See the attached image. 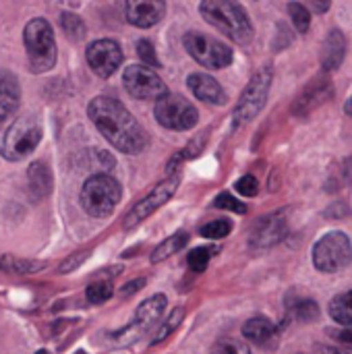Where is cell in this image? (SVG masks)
Masks as SVG:
<instances>
[{
    "label": "cell",
    "instance_id": "cell-10",
    "mask_svg": "<svg viewBox=\"0 0 352 354\" xmlns=\"http://www.w3.org/2000/svg\"><path fill=\"white\" fill-rule=\"evenodd\" d=\"M122 83H124V89L137 100H156L158 102L162 95L168 93L164 81L149 66H143V64L127 66L122 73Z\"/></svg>",
    "mask_w": 352,
    "mask_h": 354
},
{
    "label": "cell",
    "instance_id": "cell-33",
    "mask_svg": "<svg viewBox=\"0 0 352 354\" xmlns=\"http://www.w3.org/2000/svg\"><path fill=\"white\" fill-rule=\"evenodd\" d=\"M210 354H251V348L239 340H220Z\"/></svg>",
    "mask_w": 352,
    "mask_h": 354
},
{
    "label": "cell",
    "instance_id": "cell-35",
    "mask_svg": "<svg viewBox=\"0 0 352 354\" xmlns=\"http://www.w3.org/2000/svg\"><path fill=\"white\" fill-rule=\"evenodd\" d=\"M234 187H237V191H239L243 197H255L257 191H259V183H257V178L251 176V174L239 178V183H237Z\"/></svg>",
    "mask_w": 352,
    "mask_h": 354
},
{
    "label": "cell",
    "instance_id": "cell-9",
    "mask_svg": "<svg viewBox=\"0 0 352 354\" xmlns=\"http://www.w3.org/2000/svg\"><path fill=\"white\" fill-rule=\"evenodd\" d=\"M183 41H185L187 52L205 68H224L234 58L232 50L226 44L210 35H203L199 31H189Z\"/></svg>",
    "mask_w": 352,
    "mask_h": 354
},
{
    "label": "cell",
    "instance_id": "cell-30",
    "mask_svg": "<svg viewBox=\"0 0 352 354\" xmlns=\"http://www.w3.org/2000/svg\"><path fill=\"white\" fill-rule=\"evenodd\" d=\"M232 232V222L230 220H214L205 226H201L199 234L205 236V239H212V241H218V239H224Z\"/></svg>",
    "mask_w": 352,
    "mask_h": 354
},
{
    "label": "cell",
    "instance_id": "cell-37",
    "mask_svg": "<svg viewBox=\"0 0 352 354\" xmlns=\"http://www.w3.org/2000/svg\"><path fill=\"white\" fill-rule=\"evenodd\" d=\"M328 336L338 342L340 346L352 351V328H340V330H328Z\"/></svg>",
    "mask_w": 352,
    "mask_h": 354
},
{
    "label": "cell",
    "instance_id": "cell-38",
    "mask_svg": "<svg viewBox=\"0 0 352 354\" xmlns=\"http://www.w3.org/2000/svg\"><path fill=\"white\" fill-rule=\"evenodd\" d=\"M145 286V280L143 278H139V280H133V282H129L127 286H122V290H120V295H133V292H139L141 288Z\"/></svg>",
    "mask_w": 352,
    "mask_h": 354
},
{
    "label": "cell",
    "instance_id": "cell-18",
    "mask_svg": "<svg viewBox=\"0 0 352 354\" xmlns=\"http://www.w3.org/2000/svg\"><path fill=\"white\" fill-rule=\"evenodd\" d=\"M346 54V37L342 31L334 29L328 33V37L324 39V48H322V66L326 71H334L342 64Z\"/></svg>",
    "mask_w": 352,
    "mask_h": 354
},
{
    "label": "cell",
    "instance_id": "cell-40",
    "mask_svg": "<svg viewBox=\"0 0 352 354\" xmlns=\"http://www.w3.org/2000/svg\"><path fill=\"white\" fill-rule=\"evenodd\" d=\"M311 8H315L317 12H326L328 8H330V4L326 2V4H319V2H311Z\"/></svg>",
    "mask_w": 352,
    "mask_h": 354
},
{
    "label": "cell",
    "instance_id": "cell-15",
    "mask_svg": "<svg viewBox=\"0 0 352 354\" xmlns=\"http://www.w3.org/2000/svg\"><path fill=\"white\" fill-rule=\"evenodd\" d=\"M187 85L193 91V95L197 100H201V102H207V104H214V106L226 104V91L222 89V85L214 77H210L205 73H193V75H189Z\"/></svg>",
    "mask_w": 352,
    "mask_h": 354
},
{
    "label": "cell",
    "instance_id": "cell-24",
    "mask_svg": "<svg viewBox=\"0 0 352 354\" xmlns=\"http://www.w3.org/2000/svg\"><path fill=\"white\" fill-rule=\"evenodd\" d=\"M319 315V307L311 299H301L288 305V317L295 322H315Z\"/></svg>",
    "mask_w": 352,
    "mask_h": 354
},
{
    "label": "cell",
    "instance_id": "cell-2",
    "mask_svg": "<svg viewBox=\"0 0 352 354\" xmlns=\"http://www.w3.org/2000/svg\"><path fill=\"white\" fill-rule=\"evenodd\" d=\"M199 12L212 27L237 44H249L253 39V25L241 4L228 0H203Z\"/></svg>",
    "mask_w": 352,
    "mask_h": 354
},
{
    "label": "cell",
    "instance_id": "cell-17",
    "mask_svg": "<svg viewBox=\"0 0 352 354\" xmlns=\"http://www.w3.org/2000/svg\"><path fill=\"white\" fill-rule=\"evenodd\" d=\"M19 97H21V89L15 75L8 71H0V127L17 110Z\"/></svg>",
    "mask_w": 352,
    "mask_h": 354
},
{
    "label": "cell",
    "instance_id": "cell-1",
    "mask_svg": "<svg viewBox=\"0 0 352 354\" xmlns=\"http://www.w3.org/2000/svg\"><path fill=\"white\" fill-rule=\"evenodd\" d=\"M87 116L112 147L122 153H141L147 147V133L135 116L110 95H100L87 106Z\"/></svg>",
    "mask_w": 352,
    "mask_h": 354
},
{
    "label": "cell",
    "instance_id": "cell-27",
    "mask_svg": "<svg viewBox=\"0 0 352 354\" xmlns=\"http://www.w3.org/2000/svg\"><path fill=\"white\" fill-rule=\"evenodd\" d=\"M183 317H185V309L183 307H176L170 315H168V319L158 328V332H156V336L151 338V344H160L162 340H166L178 326H180V322H183Z\"/></svg>",
    "mask_w": 352,
    "mask_h": 354
},
{
    "label": "cell",
    "instance_id": "cell-8",
    "mask_svg": "<svg viewBox=\"0 0 352 354\" xmlns=\"http://www.w3.org/2000/svg\"><path fill=\"white\" fill-rule=\"evenodd\" d=\"M154 114H156V120L164 129H172V131H189L199 120L197 108L189 100L174 95V93L162 95L156 102Z\"/></svg>",
    "mask_w": 352,
    "mask_h": 354
},
{
    "label": "cell",
    "instance_id": "cell-13",
    "mask_svg": "<svg viewBox=\"0 0 352 354\" xmlns=\"http://www.w3.org/2000/svg\"><path fill=\"white\" fill-rule=\"evenodd\" d=\"M166 15V2L162 0H131L124 4V17L131 25L147 29L160 23Z\"/></svg>",
    "mask_w": 352,
    "mask_h": 354
},
{
    "label": "cell",
    "instance_id": "cell-4",
    "mask_svg": "<svg viewBox=\"0 0 352 354\" xmlns=\"http://www.w3.org/2000/svg\"><path fill=\"white\" fill-rule=\"evenodd\" d=\"M122 195L120 183L110 174H93L81 189V205L91 218H106L114 212Z\"/></svg>",
    "mask_w": 352,
    "mask_h": 354
},
{
    "label": "cell",
    "instance_id": "cell-36",
    "mask_svg": "<svg viewBox=\"0 0 352 354\" xmlns=\"http://www.w3.org/2000/svg\"><path fill=\"white\" fill-rule=\"evenodd\" d=\"M89 257V251H79V253H73L68 259H64L60 266H58V272L60 274H68V272H75L85 259Z\"/></svg>",
    "mask_w": 352,
    "mask_h": 354
},
{
    "label": "cell",
    "instance_id": "cell-7",
    "mask_svg": "<svg viewBox=\"0 0 352 354\" xmlns=\"http://www.w3.org/2000/svg\"><path fill=\"white\" fill-rule=\"evenodd\" d=\"M352 259V247L344 232H328L313 247V266L324 274H336L344 270Z\"/></svg>",
    "mask_w": 352,
    "mask_h": 354
},
{
    "label": "cell",
    "instance_id": "cell-6",
    "mask_svg": "<svg viewBox=\"0 0 352 354\" xmlns=\"http://www.w3.org/2000/svg\"><path fill=\"white\" fill-rule=\"evenodd\" d=\"M270 87H272V68L266 66V68H261V71H257L253 75V79L249 81V85L241 93V100L237 102L234 112H232L234 129L247 124L249 120H253L261 112V108L266 106Z\"/></svg>",
    "mask_w": 352,
    "mask_h": 354
},
{
    "label": "cell",
    "instance_id": "cell-39",
    "mask_svg": "<svg viewBox=\"0 0 352 354\" xmlns=\"http://www.w3.org/2000/svg\"><path fill=\"white\" fill-rule=\"evenodd\" d=\"M315 354H351V353H346L344 348H334V346H322V344H317Z\"/></svg>",
    "mask_w": 352,
    "mask_h": 354
},
{
    "label": "cell",
    "instance_id": "cell-34",
    "mask_svg": "<svg viewBox=\"0 0 352 354\" xmlns=\"http://www.w3.org/2000/svg\"><path fill=\"white\" fill-rule=\"evenodd\" d=\"M137 54H139V58H141L145 64H149V66H160V60H158V54H156V48H154L151 41L139 39V41H137Z\"/></svg>",
    "mask_w": 352,
    "mask_h": 354
},
{
    "label": "cell",
    "instance_id": "cell-28",
    "mask_svg": "<svg viewBox=\"0 0 352 354\" xmlns=\"http://www.w3.org/2000/svg\"><path fill=\"white\" fill-rule=\"evenodd\" d=\"M288 12H290V19L297 27L299 33H307L309 31V25H311V12L305 4L301 2H290L288 4Z\"/></svg>",
    "mask_w": 352,
    "mask_h": 354
},
{
    "label": "cell",
    "instance_id": "cell-26",
    "mask_svg": "<svg viewBox=\"0 0 352 354\" xmlns=\"http://www.w3.org/2000/svg\"><path fill=\"white\" fill-rule=\"evenodd\" d=\"M60 25L66 33V37H71L73 41H79L85 37V23L79 15L75 12H62L60 15Z\"/></svg>",
    "mask_w": 352,
    "mask_h": 354
},
{
    "label": "cell",
    "instance_id": "cell-23",
    "mask_svg": "<svg viewBox=\"0 0 352 354\" xmlns=\"http://www.w3.org/2000/svg\"><path fill=\"white\" fill-rule=\"evenodd\" d=\"M330 315L342 328H352V290L338 295L330 303Z\"/></svg>",
    "mask_w": 352,
    "mask_h": 354
},
{
    "label": "cell",
    "instance_id": "cell-5",
    "mask_svg": "<svg viewBox=\"0 0 352 354\" xmlns=\"http://www.w3.org/2000/svg\"><path fill=\"white\" fill-rule=\"evenodd\" d=\"M41 124L31 116H19L4 133L2 141H0V153L2 158H6L8 162H19L23 158H27L41 141Z\"/></svg>",
    "mask_w": 352,
    "mask_h": 354
},
{
    "label": "cell",
    "instance_id": "cell-12",
    "mask_svg": "<svg viewBox=\"0 0 352 354\" xmlns=\"http://www.w3.org/2000/svg\"><path fill=\"white\" fill-rule=\"evenodd\" d=\"M87 64L98 77L108 79L122 64V50L114 39H98L87 48Z\"/></svg>",
    "mask_w": 352,
    "mask_h": 354
},
{
    "label": "cell",
    "instance_id": "cell-20",
    "mask_svg": "<svg viewBox=\"0 0 352 354\" xmlns=\"http://www.w3.org/2000/svg\"><path fill=\"white\" fill-rule=\"evenodd\" d=\"M27 180H29V191L33 197L44 199L52 193V172L44 162H33L27 168Z\"/></svg>",
    "mask_w": 352,
    "mask_h": 354
},
{
    "label": "cell",
    "instance_id": "cell-14",
    "mask_svg": "<svg viewBox=\"0 0 352 354\" xmlns=\"http://www.w3.org/2000/svg\"><path fill=\"white\" fill-rule=\"evenodd\" d=\"M286 236V222L282 214H270L263 220H259L251 232V247L255 249H268L280 243Z\"/></svg>",
    "mask_w": 352,
    "mask_h": 354
},
{
    "label": "cell",
    "instance_id": "cell-19",
    "mask_svg": "<svg viewBox=\"0 0 352 354\" xmlns=\"http://www.w3.org/2000/svg\"><path fill=\"white\" fill-rule=\"evenodd\" d=\"M166 305H168V301H166L164 295H156V297L143 301L139 305V309L135 311V319H133V326L131 328H135V330H147L154 322L160 319V315L164 313Z\"/></svg>",
    "mask_w": 352,
    "mask_h": 354
},
{
    "label": "cell",
    "instance_id": "cell-21",
    "mask_svg": "<svg viewBox=\"0 0 352 354\" xmlns=\"http://www.w3.org/2000/svg\"><path fill=\"white\" fill-rule=\"evenodd\" d=\"M328 95H330V85H328V83L324 85V81H315V83H313L311 87H307L305 93L297 100L295 112L305 114V112L313 110V106L322 104Z\"/></svg>",
    "mask_w": 352,
    "mask_h": 354
},
{
    "label": "cell",
    "instance_id": "cell-42",
    "mask_svg": "<svg viewBox=\"0 0 352 354\" xmlns=\"http://www.w3.org/2000/svg\"><path fill=\"white\" fill-rule=\"evenodd\" d=\"M35 354H50V353H48V351H37Z\"/></svg>",
    "mask_w": 352,
    "mask_h": 354
},
{
    "label": "cell",
    "instance_id": "cell-16",
    "mask_svg": "<svg viewBox=\"0 0 352 354\" xmlns=\"http://www.w3.org/2000/svg\"><path fill=\"white\" fill-rule=\"evenodd\" d=\"M243 336L261 348H272L278 342V330L268 317H253L243 326Z\"/></svg>",
    "mask_w": 352,
    "mask_h": 354
},
{
    "label": "cell",
    "instance_id": "cell-3",
    "mask_svg": "<svg viewBox=\"0 0 352 354\" xmlns=\"http://www.w3.org/2000/svg\"><path fill=\"white\" fill-rule=\"evenodd\" d=\"M23 41L31 73H48L56 64L54 31L46 19H31L23 29Z\"/></svg>",
    "mask_w": 352,
    "mask_h": 354
},
{
    "label": "cell",
    "instance_id": "cell-43",
    "mask_svg": "<svg viewBox=\"0 0 352 354\" xmlns=\"http://www.w3.org/2000/svg\"><path fill=\"white\" fill-rule=\"evenodd\" d=\"M0 270H2V268H0Z\"/></svg>",
    "mask_w": 352,
    "mask_h": 354
},
{
    "label": "cell",
    "instance_id": "cell-29",
    "mask_svg": "<svg viewBox=\"0 0 352 354\" xmlns=\"http://www.w3.org/2000/svg\"><path fill=\"white\" fill-rule=\"evenodd\" d=\"M112 292H114V288H112L110 282H106V280L91 282V284L87 286V301H89L91 305H102V303H106V301L112 297Z\"/></svg>",
    "mask_w": 352,
    "mask_h": 354
},
{
    "label": "cell",
    "instance_id": "cell-32",
    "mask_svg": "<svg viewBox=\"0 0 352 354\" xmlns=\"http://www.w3.org/2000/svg\"><path fill=\"white\" fill-rule=\"evenodd\" d=\"M214 207L218 209H226V212H232V214H247V205L239 199H234L230 193H220L214 201Z\"/></svg>",
    "mask_w": 352,
    "mask_h": 354
},
{
    "label": "cell",
    "instance_id": "cell-41",
    "mask_svg": "<svg viewBox=\"0 0 352 354\" xmlns=\"http://www.w3.org/2000/svg\"><path fill=\"white\" fill-rule=\"evenodd\" d=\"M344 112H346L349 116H352V97L346 102V104H344Z\"/></svg>",
    "mask_w": 352,
    "mask_h": 354
},
{
    "label": "cell",
    "instance_id": "cell-25",
    "mask_svg": "<svg viewBox=\"0 0 352 354\" xmlns=\"http://www.w3.org/2000/svg\"><path fill=\"white\" fill-rule=\"evenodd\" d=\"M0 268H6V270L17 272V274H33V272H41L46 268V263L31 261V259H17L12 255H6L0 259Z\"/></svg>",
    "mask_w": 352,
    "mask_h": 354
},
{
    "label": "cell",
    "instance_id": "cell-22",
    "mask_svg": "<svg viewBox=\"0 0 352 354\" xmlns=\"http://www.w3.org/2000/svg\"><path fill=\"white\" fill-rule=\"evenodd\" d=\"M187 241H189V234H187V232H176L174 236L166 239L164 243H160V245L154 249V253H151V257H149L151 263H160V261L172 257V255L178 253L180 249H185Z\"/></svg>",
    "mask_w": 352,
    "mask_h": 354
},
{
    "label": "cell",
    "instance_id": "cell-31",
    "mask_svg": "<svg viewBox=\"0 0 352 354\" xmlns=\"http://www.w3.org/2000/svg\"><path fill=\"white\" fill-rule=\"evenodd\" d=\"M216 253L214 247H199V249H193L189 255H187V263L193 272H203L212 259V255Z\"/></svg>",
    "mask_w": 352,
    "mask_h": 354
},
{
    "label": "cell",
    "instance_id": "cell-11",
    "mask_svg": "<svg viewBox=\"0 0 352 354\" xmlns=\"http://www.w3.org/2000/svg\"><path fill=\"white\" fill-rule=\"evenodd\" d=\"M178 180H180L178 174H170L166 180H162L160 185H156V189L151 193H147L139 203H135L131 207V212L124 218V228L127 230L129 228H135L145 218H149L156 209H160L164 203H168L172 199V195L176 193V189H178Z\"/></svg>",
    "mask_w": 352,
    "mask_h": 354
}]
</instances>
